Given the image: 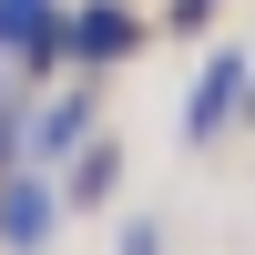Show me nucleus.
<instances>
[{"label": "nucleus", "mask_w": 255, "mask_h": 255, "mask_svg": "<svg viewBox=\"0 0 255 255\" xmlns=\"http://www.w3.org/2000/svg\"><path fill=\"white\" fill-rule=\"evenodd\" d=\"M82 143H92V102H82V92L41 102V123H20V153H31V163H51V153H82Z\"/></svg>", "instance_id": "nucleus-5"}, {"label": "nucleus", "mask_w": 255, "mask_h": 255, "mask_svg": "<svg viewBox=\"0 0 255 255\" xmlns=\"http://www.w3.org/2000/svg\"><path fill=\"white\" fill-rule=\"evenodd\" d=\"M113 174H123L113 143H82V163H72V184H61V204H113Z\"/></svg>", "instance_id": "nucleus-6"}, {"label": "nucleus", "mask_w": 255, "mask_h": 255, "mask_svg": "<svg viewBox=\"0 0 255 255\" xmlns=\"http://www.w3.org/2000/svg\"><path fill=\"white\" fill-rule=\"evenodd\" d=\"M61 20H72L61 0H0V51L41 72V61H61Z\"/></svg>", "instance_id": "nucleus-3"}, {"label": "nucleus", "mask_w": 255, "mask_h": 255, "mask_svg": "<svg viewBox=\"0 0 255 255\" xmlns=\"http://www.w3.org/2000/svg\"><path fill=\"white\" fill-rule=\"evenodd\" d=\"M235 102H245V61L215 51V61H204V82H194V102H184V143H215L225 123H235Z\"/></svg>", "instance_id": "nucleus-2"}, {"label": "nucleus", "mask_w": 255, "mask_h": 255, "mask_svg": "<svg viewBox=\"0 0 255 255\" xmlns=\"http://www.w3.org/2000/svg\"><path fill=\"white\" fill-rule=\"evenodd\" d=\"M133 41H143V20L123 10V0H92V10L61 20V51H72V61H123Z\"/></svg>", "instance_id": "nucleus-4"}, {"label": "nucleus", "mask_w": 255, "mask_h": 255, "mask_svg": "<svg viewBox=\"0 0 255 255\" xmlns=\"http://www.w3.org/2000/svg\"><path fill=\"white\" fill-rule=\"evenodd\" d=\"M123 255H163V235L153 225H123Z\"/></svg>", "instance_id": "nucleus-7"}, {"label": "nucleus", "mask_w": 255, "mask_h": 255, "mask_svg": "<svg viewBox=\"0 0 255 255\" xmlns=\"http://www.w3.org/2000/svg\"><path fill=\"white\" fill-rule=\"evenodd\" d=\"M204 10H215V0H174V20H184V31H194V20H204Z\"/></svg>", "instance_id": "nucleus-8"}, {"label": "nucleus", "mask_w": 255, "mask_h": 255, "mask_svg": "<svg viewBox=\"0 0 255 255\" xmlns=\"http://www.w3.org/2000/svg\"><path fill=\"white\" fill-rule=\"evenodd\" d=\"M51 225H61V184L41 174V163H20V174L0 184V245H20V255H31Z\"/></svg>", "instance_id": "nucleus-1"}]
</instances>
